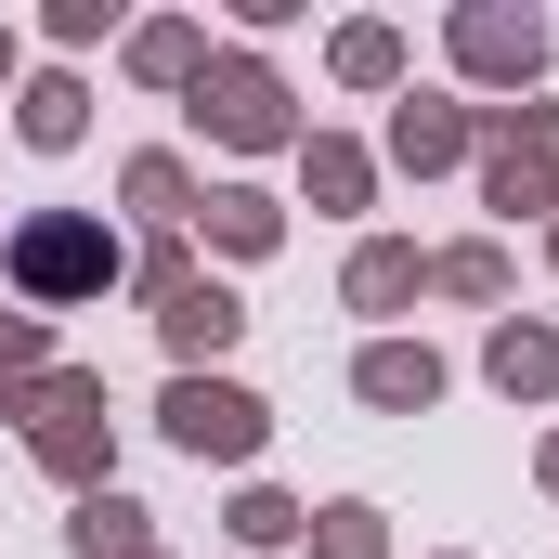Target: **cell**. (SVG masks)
<instances>
[{
	"mask_svg": "<svg viewBox=\"0 0 559 559\" xmlns=\"http://www.w3.org/2000/svg\"><path fill=\"white\" fill-rule=\"evenodd\" d=\"M105 274H118V248L92 222H26L13 235V286L26 299H79V286H105Z\"/></svg>",
	"mask_w": 559,
	"mask_h": 559,
	"instance_id": "6da1fadb",
	"label": "cell"
},
{
	"mask_svg": "<svg viewBox=\"0 0 559 559\" xmlns=\"http://www.w3.org/2000/svg\"><path fill=\"white\" fill-rule=\"evenodd\" d=\"M169 442H182V455H248V442H261V404L222 391V378H182V391H169Z\"/></svg>",
	"mask_w": 559,
	"mask_h": 559,
	"instance_id": "7a4b0ae2",
	"label": "cell"
},
{
	"mask_svg": "<svg viewBox=\"0 0 559 559\" xmlns=\"http://www.w3.org/2000/svg\"><path fill=\"white\" fill-rule=\"evenodd\" d=\"M235 338V299L222 286H169V352H222Z\"/></svg>",
	"mask_w": 559,
	"mask_h": 559,
	"instance_id": "3957f363",
	"label": "cell"
},
{
	"mask_svg": "<svg viewBox=\"0 0 559 559\" xmlns=\"http://www.w3.org/2000/svg\"><path fill=\"white\" fill-rule=\"evenodd\" d=\"M429 391H442L429 352H365V404H429Z\"/></svg>",
	"mask_w": 559,
	"mask_h": 559,
	"instance_id": "277c9868",
	"label": "cell"
},
{
	"mask_svg": "<svg viewBox=\"0 0 559 559\" xmlns=\"http://www.w3.org/2000/svg\"><path fill=\"white\" fill-rule=\"evenodd\" d=\"M209 118H222L235 143H261V131H274V79H248V66H235V79L209 92Z\"/></svg>",
	"mask_w": 559,
	"mask_h": 559,
	"instance_id": "5b68a950",
	"label": "cell"
},
{
	"mask_svg": "<svg viewBox=\"0 0 559 559\" xmlns=\"http://www.w3.org/2000/svg\"><path fill=\"white\" fill-rule=\"evenodd\" d=\"M495 378H508V391H559V338H521V325H508V338H495Z\"/></svg>",
	"mask_w": 559,
	"mask_h": 559,
	"instance_id": "8992f818",
	"label": "cell"
},
{
	"mask_svg": "<svg viewBox=\"0 0 559 559\" xmlns=\"http://www.w3.org/2000/svg\"><path fill=\"white\" fill-rule=\"evenodd\" d=\"M534 52H547V39H534V26H508V13H481V26H468V66H534Z\"/></svg>",
	"mask_w": 559,
	"mask_h": 559,
	"instance_id": "52a82bcc",
	"label": "cell"
},
{
	"mask_svg": "<svg viewBox=\"0 0 559 559\" xmlns=\"http://www.w3.org/2000/svg\"><path fill=\"white\" fill-rule=\"evenodd\" d=\"M26 131H39V143H79V92H66V79H39V92H26Z\"/></svg>",
	"mask_w": 559,
	"mask_h": 559,
	"instance_id": "ba28073f",
	"label": "cell"
},
{
	"mask_svg": "<svg viewBox=\"0 0 559 559\" xmlns=\"http://www.w3.org/2000/svg\"><path fill=\"white\" fill-rule=\"evenodd\" d=\"M131 521H143V508H118V495H92V508H79V547H92V559H105V547H131Z\"/></svg>",
	"mask_w": 559,
	"mask_h": 559,
	"instance_id": "9c48e42d",
	"label": "cell"
},
{
	"mask_svg": "<svg viewBox=\"0 0 559 559\" xmlns=\"http://www.w3.org/2000/svg\"><path fill=\"white\" fill-rule=\"evenodd\" d=\"M404 286H417V261H404V248H365V274H352V299H404Z\"/></svg>",
	"mask_w": 559,
	"mask_h": 559,
	"instance_id": "30bf717a",
	"label": "cell"
},
{
	"mask_svg": "<svg viewBox=\"0 0 559 559\" xmlns=\"http://www.w3.org/2000/svg\"><path fill=\"white\" fill-rule=\"evenodd\" d=\"M325 559H378V534H365V508H338V521H325Z\"/></svg>",
	"mask_w": 559,
	"mask_h": 559,
	"instance_id": "8fae6325",
	"label": "cell"
}]
</instances>
